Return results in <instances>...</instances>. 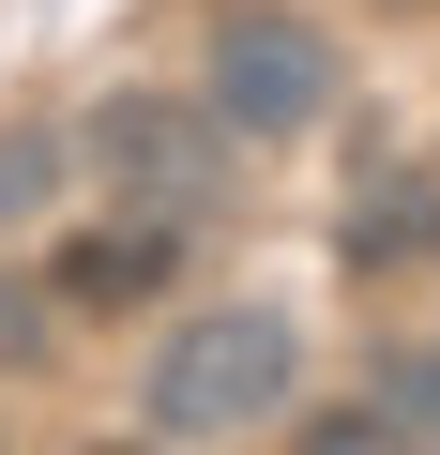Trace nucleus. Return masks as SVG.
<instances>
[{"instance_id":"f257e3e1","label":"nucleus","mask_w":440,"mask_h":455,"mask_svg":"<svg viewBox=\"0 0 440 455\" xmlns=\"http://www.w3.org/2000/svg\"><path fill=\"white\" fill-rule=\"evenodd\" d=\"M304 395V334L274 304H197L152 364H137V440H259Z\"/></svg>"},{"instance_id":"f03ea898","label":"nucleus","mask_w":440,"mask_h":455,"mask_svg":"<svg viewBox=\"0 0 440 455\" xmlns=\"http://www.w3.org/2000/svg\"><path fill=\"white\" fill-rule=\"evenodd\" d=\"M334 107V46L304 16H228L212 31V122L228 137H304Z\"/></svg>"},{"instance_id":"7ed1b4c3","label":"nucleus","mask_w":440,"mask_h":455,"mask_svg":"<svg viewBox=\"0 0 440 455\" xmlns=\"http://www.w3.org/2000/svg\"><path fill=\"white\" fill-rule=\"evenodd\" d=\"M92 167H122L137 197H212V182H228V122H212V107H167V92H122L92 122Z\"/></svg>"},{"instance_id":"20e7f679","label":"nucleus","mask_w":440,"mask_h":455,"mask_svg":"<svg viewBox=\"0 0 440 455\" xmlns=\"http://www.w3.org/2000/svg\"><path fill=\"white\" fill-rule=\"evenodd\" d=\"M167 274H182V243H167V228H76V243L46 259V289H61V304H92V319L152 304Z\"/></svg>"},{"instance_id":"39448f33","label":"nucleus","mask_w":440,"mask_h":455,"mask_svg":"<svg viewBox=\"0 0 440 455\" xmlns=\"http://www.w3.org/2000/svg\"><path fill=\"white\" fill-rule=\"evenodd\" d=\"M425 259H440V182H425V167L364 182V197H349V274H425Z\"/></svg>"},{"instance_id":"423d86ee","label":"nucleus","mask_w":440,"mask_h":455,"mask_svg":"<svg viewBox=\"0 0 440 455\" xmlns=\"http://www.w3.org/2000/svg\"><path fill=\"white\" fill-rule=\"evenodd\" d=\"M380 410H395V440H440V334L380 349Z\"/></svg>"},{"instance_id":"0eeeda50","label":"nucleus","mask_w":440,"mask_h":455,"mask_svg":"<svg viewBox=\"0 0 440 455\" xmlns=\"http://www.w3.org/2000/svg\"><path fill=\"white\" fill-rule=\"evenodd\" d=\"M61 167H76L61 137H0V212H46V197H61Z\"/></svg>"},{"instance_id":"6e6552de","label":"nucleus","mask_w":440,"mask_h":455,"mask_svg":"<svg viewBox=\"0 0 440 455\" xmlns=\"http://www.w3.org/2000/svg\"><path fill=\"white\" fill-rule=\"evenodd\" d=\"M304 440L319 455H364V440H395V410H304Z\"/></svg>"}]
</instances>
